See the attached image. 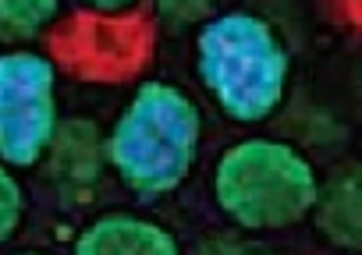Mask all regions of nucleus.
I'll return each mask as SVG.
<instances>
[{
	"instance_id": "nucleus-12",
	"label": "nucleus",
	"mask_w": 362,
	"mask_h": 255,
	"mask_svg": "<svg viewBox=\"0 0 362 255\" xmlns=\"http://www.w3.org/2000/svg\"><path fill=\"white\" fill-rule=\"evenodd\" d=\"M11 255H57V251H47V248H18Z\"/></svg>"
},
{
	"instance_id": "nucleus-13",
	"label": "nucleus",
	"mask_w": 362,
	"mask_h": 255,
	"mask_svg": "<svg viewBox=\"0 0 362 255\" xmlns=\"http://www.w3.org/2000/svg\"><path fill=\"white\" fill-rule=\"evenodd\" d=\"M238 255H263V251H238Z\"/></svg>"
},
{
	"instance_id": "nucleus-9",
	"label": "nucleus",
	"mask_w": 362,
	"mask_h": 255,
	"mask_svg": "<svg viewBox=\"0 0 362 255\" xmlns=\"http://www.w3.org/2000/svg\"><path fill=\"white\" fill-rule=\"evenodd\" d=\"M29 216V191L15 167L0 163V248L15 241V234L25 227Z\"/></svg>"
},
{
	"instance_id": "nucleus-2",
	"label": "nucleus",
	"mask_w": 362,
	"mask_h": 255,
	"mask_svg": "<svg viewBox=\"0 0 362 255\" xmlns=\"http://www.w3.org/2000/svg\"><path fill=\"white\" fill-rule=\"evenodd\" d=\"M192 71L206 100L235 124L270 121L291 93V50L252 8H224L196 25Z\"/></svg>"
},
{
	"instance_id": "nucleus-7",
	"label": "nucleus",
	"mask_w": 362,
	"mask_h": 255,
	"mask_svg": "<svg viewBox=\"0 0 362 255\" xmlns=\"http://www.w3.org/2000/svg\"><path fill=\"white\" fill-rule=\"evenodd\" d=\"M309 220L330 248L362 255V160L341 163L323 177Z\"/></svg>"
},
{
	"instance_id": "nucleus-3",
	"label": "nucleus",
	"mask_w": 362,
	"mask_h": 255,
	"mask_svg": "<svg viewBox=\"0 0 362 255\" xmlns=\"http://www.w3.org/2000/svg\"><path fill=\"white\" fill-rule=\"evenodd\" d=\"M320 170L305 149L277 135H245L224 146L210 170V191L228 223L249 234L291 230L313 216Z\"/></svg>"
},
{
	"instance_id": "nucleus-1",
	"label": "nucleus",
	"mask_w": 362,
	"mask_h": 255,
	"mask_svg": "<svg viewBox=\"0 0 362 255\" xmlns=\"http://www.w3.org/2000/svg\"><path fill=\"white\" fill-rule=\"evenodd\" d=\"M203 128V110L189 89L142 78L103 131L107 170L135 198H167L192 177Z\"/></svg>"
},
{
	"instance_id": "nucleus-11",
	"label": "nucleus",
	"mask_w": 362,
	"mask_h": 255,
	"mask_svg": "<svg viewBox=\"0 0 362 255\" xmlns=\"http://www.w3.org/2000/svg\"><path fill=\"white\" fill-rule=\"evenodd\" d=\"M75 4L93 11V15H103V18H121V15L135 11L142 0H75Z\"/></svg>"
},
{
	"instance_id": "nucleus-10",
	"label": "nucleus",
	"mask_w": 362,
	"mask_h": 255,
	"mask_svg": "<svg viewBox=\"0 0 362 255\" xmlns=\"http://www.w3.org/2000/svg\"><path fill=\"white\" fill-rule=\"evenodd\" d=\"M214 4L217 0H156V15L174 25H199L217 11Z\"/></svg>"
},
{
	"instance_id": "nucleus-4",
	"label": "nucleus",
	"mask_w": 362,
	"mask_h": 255,
	"mask_svg": "<svg viewBox=\"0 0 362 255\" xmlns=\"http://www.w3.org/2000/svg\"><path fill=\"white\" fill-rule=\"evenodd\" d=\"M61 71L36 47L0 50V163L36 170L61 128Z\"/></svg>"
},
{
	"instance_id": "nucleus-5",
	"label": "nucleus",
	"mask_w": 362,
	"mask_h": 255,
	"mask_svg": "<svg viewBox=\"0 0 362 255\" xmlns=\"http://www.w3.org/2000/svg\"><path fill=\"white\" fill-rule=\"evenodd\" d=\"M47 188L54 191L61 209H82L89 206L100 188L107 170V149H103V128L93 117H64L47 156L40 160Z\"/></svg>"
},
{
	"instance_id": "nucleus-6",
	"label": "nucleus",
	"mask_w": 362,
	"mask_h": 255,
	"mask_svg": "<svg viewBox=\"0 0 362 255\" xmlns=\"http://www.w3.org/2000/svg\"><path fill=\"white\" fill-rule=\"evenodd\" d=\"M71 255H185L181 237L139 209H103L71 234Z\"/></svg>"
},
{
	"instance_id": "nucleus-8",
	"label": "nucleus",
	"mask_w": 362,
	"mask_h": 255,
	"mask_svg": "<svg viewBox=\"0 0 362 255\" xmlns=\"http://www.w3.org/2000/svg\"><path fill=\"white\" fill-rule=\"evenodd\" d=\"M64 18V0H0V50L33 47Z\"/></svg>"
}]
</instances>
